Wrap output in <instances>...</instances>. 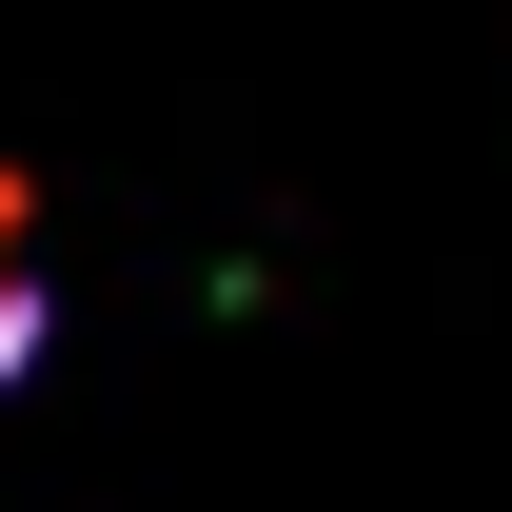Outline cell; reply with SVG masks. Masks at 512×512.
<instances>
[{
  "instance_id": "cell-1",
  "label": "cell",
  "mask_w": 512,
  "mask_h": 512,
  "mask_svg": "<svg viewBox=\"0 0 512 512\" xmlns=\"http://www.w3.org/2000/svg\"><path fill=\"white\" fill-rule=\"evenodd\" d=\"M20 335H40V237H20V197H0V375H20Z\"/></svg>"
}]
</instances>
